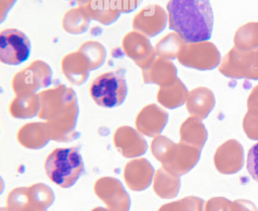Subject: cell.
<instances>
[{"label":"cell","instance_id":"21","mask_svg":"<svg viewBox=\"0 0 258 211\" xmlns=\"http://www.w3.org/2000/svg\"><path fill=\"white\" fill-rule=\"evenodd\" d=\"M247 112L243 120L244 132L250 138L258 139V85L253 87L247 99Z\"/></svg>","mask_w":258,"mask_h":211},{"label":"cell","instance_id":"5","mask_svg":"<svg viewBox=\"0 0 258 211\" xmlns=\"http://www.w3.org/2000/svg\"><path fill=\"white\" fill-rule=\"evenodd\" d=\"M55 201L50 187L37 183L15 188L9 194L7 211H48Z\"/></svg>","mask_w":258,"mask_h":211},{"label":"cell","instance_id":"19","mask_svg":"<svg viewBox=\"0 0 258 211\" xmlns=\"http://www.w3.org/2000/svg\"><path fill=\"white\" fill-rule=\"evenodd\" d=\"M40 108L39 94L16 96L10 106V113L16 119H31L38 116Z\"/></svg>","mask_w":258,"mask_h":211},{"label":"cell","instance_id":"14","mask_svg":"<svg viewBox=\"0 0 258 211\" xmlns=\"http://www.w3.org/2000/svg\"><path fill=\"white\" fill-rule=\"evenodd\" d=\"M215 96L212 90L207 87L193 89L188 93L186 107L191 117L203 120L215 107Z\"/></svg>","mask_w":258,"mask_h":211},{"label":"cell","instance_id":"6","mask_svg":"<svg viewBox=\"0 0 258 211\" xmlns=\"http://www.w3.org/2000/svg\"><path fill=\"white\" fill-rule=\"evenodd\" d=\"M52 72L50 67L43 61H35L16 74L13 78V90L16 96L36 94L40 89L49 87L52 84Z\"/></svg>","mask_w":258,"mask_h":211},{"label":"cell","instance_id":"22","mask_svg":"<svg viewBox=\"0 0 258 211\" xmlns=\"http://www.w3.org/2000/svg\"><path fill=\"white\" fill-rule=\"evenodd\" d=\"M201 121L194 117L188 118L181 126V138L184 140L197 139L204 143L207 138V131Z\"/></svg>","mask_w":258,"mask_h":211},{"label":"cell","instance_id":"20","mask_svg":"<svg viewBox=\"0 0 258 211\" xmlns=\"http://www.w3.org/2000/svg\"><path fill=\"white\" fill-rule=\"evenodd\" d=\"M150 69H146L143 72L144 81L146 84H157L163 87L172 84L177 79L176 68L170 63L158 62Z\"/></svg>","mask_w":258,"mask_h":211},{"label":"cell","instance_id":"3","mask_svg":"<svg viewBox=\"0 0 258 211\" xmlns=\"http://www.w3.org/2000/svg\"><path fill=\"white\" fill-rule=\"evenodd\" d=\"M45 170L52 182L61 188H69L82 176L84 164L78 149L58 148L46 158Z\"/></svg>","mask_w":258,"mask_h":211},{"label":"cell","instance_id":"9","mask_svg":"<svg viewBox=\"0 0 258 211\" xmlns=\"http://www.w3.org/2000/svg\"><path fill=\"white\" fill-rule=\"evenodd\" d=\"M220 72L231 78L258 79V53L246 56L231 53L229 60L220 68Z\"/></svg>","mask_w":258,"mask_h":211},{"label":"cell","instance_id":"24","mask_svg":"<svg viewBox=\"0 0 258 211\" xmlns=\"http://www.w3.org/2000/svg\"><path fill=\"white\" fill-rule=\"evenodd\" d=\"M92 211H110L109 209H106V208L101 207H96L95 209H93Z\"/></svg>","mask_w":258,"mask_h":211},{"label":"cell","instance_id":"12","mask_svg":"<svg viewBox=\"0 0 258 211\" xmlns=\"http://www.w3.org/2000/svg\"><path fill=\"white\" fill-rule=\"evenodd\" d=\"M154 168L146 158L132 160L124 169V179L133 191H142L150 186Z\"/></svg>","mask_w":258,"mask_h":211},{"label":"cell","instance_id":"15","mask_svg":"<svg viewBox=\"0 0 258 211\" xmlns=\"http://www.w3.org/2000/svg\"><path fill=\"white\" fill-rule=\"evenodd\" d=\"M123 46L129 57L134 59L139 66L147 69L151 57H153V51L146 38L137 33H131L125 38Z\"/></svg>","mask_w":258,"mask_h":211},{"label":"cell","instance_id":"11","mask_svg":"<svg viewBox=\"0 0 258 211\" xmlns=\"http://www.w3.org/2000/svg\"><path fill=\"white\" fill-rule=\"evenodd\" d=\"M169 115L156 104L144 107L136 121L137 129L148 137H156L162 132L168 122Z\"/></svg>","mask_w":258,"mask_h":211},{"label":"cell","instance_id":"16","mask_svg":"<svg viewBox=\"0 0 258 211\" xmlns=\"http://www.w3.org/2000/svg\"><path fill=\"white\" fill-rule=\"evenodd\" d=\"M19 143L30 149H40L50 141L46 123L34 122L25 125L18 134Z\"/></svg>","mask_w":258,"mask_h":211},{"label":"cell","instance_id":"10","mask_svg":"<svg viewBox=\"0 0 258 211\" xmlns=\"http://www.w3.org/2000/svg\"><path fill=\"white\" fill-rule=\"evenodd\" d=\"M114 144L125 158H136L146 153L147 143L137 130L129 126L119 128L114 134Z\"/></svg>","mask_w":258,"mask_h":211},{"label":"cell","instance_id":"1","mask_svg":"<svg viewBox=\"0 0 258 211\" xmlns=\"http://www.w3.org/2000/svg\"><path fill=\"white\" fill-rule=\"evenodd\" d=\"M38 94L40 100L38 116L46 121L50 140L66 143L79 138L80 134L75 130L79 106L75 90L61 84Z\"/></svg>","mask_w":258,"mask_h":211},{"label":"cell","instance_id":"4","mask_svg":"<svg viewBox=\"0 0 258 211\" xmlns=\"http://www.w3.org/2000/svg\"><path fill=\"white\" fill-rule=\"evenodd\" d=\"M125 70L117 69L102 74L90 86V95L99 107L113 108L124 102L128 88Z\"/></svg>","mask_w":258,"mask_h":211},{"label":"cell","instance_id":"17","mask_svg":"<svg viewBox=\"0 0 258 211\" xmlns=\"http://www.w3.org/2000/svg\"><path fill=\"white\" fill-rule=\"evenodd\" d=\"M63 72L66 78L75 85H81L87 81L90 69V63L85 57L75 53L63 60Z\"/></svg>","mask_w":258,"mask_h":211},{"label":"cell","instance_id":"13","mask_svg":"<svg viewBox=\"0 0 258 211\" xmlns=\"http://www.w3.org/2000/svg\"><path fill=\"white\" fill-rule=\"evenodd\" d=\"M190 47L185 55L181 57L182 64L199 69H212L218 61V53L208 44L199 42Z\"/></svg>","mask_w":258,"mask_h":211},{"label":"cell","instance_id":"7","mask_svg":"<svg viewBox=\"0 0 258 211\" xmlns=\"http://www.w3.org/2000/svg\"><path fill=\"white\" fill-rule=\"evenodd\" d=\"M31 45L25 33L16 29H7L0 35V60L17 66L26 61L31 54Z\"/></svg>","mask_w":258,"mask_h":211},{"label":"cell","instance_id":"23","mask_svg":"<svg viewBox=\"0 0 258 211\" xmlns=\"http://www.w3.org/2000/svg\"><path fill=\"white\" fill-rule=\"evenodd\" d=\"M247 170L250 176L258 182V143L250 148L247 154Z\"/></svg>","mask_w":258,"mask_h":211},{"label":"cell","instance_id":"18","mask_svg":"<svg viewBox=\"0 0 258 211\" xmlns=\"http://www.w3.org/2000/svg\"><path fill=\"white\" fill-rule=\"evenodd\" d=\"M188 95L186 87L177 78L172 84L160 87L158 101L166 108L173 110L183 105Z\"/></svg>","mask_w":258,"mask_h":211},{"label":"cell","instance_id":"8","mask_svg":"<svg viewBox=\"0 0 258 211\" xmlns=\"http://www.w3.org/2000/svg\"><path fill=\"white\" fill-rule=\"evenodd\" d=\"M94 190L96 195L105 202L110 211H130L131 197L119 179L101 178L95 184Z\"/></svg>","mask_w":258,"mask_h":211},{"label":"cell","instance_id":"2","mask_svg":"<svg viewBox=\"0 0 258 211\" xmlns=\"http://www.w3.org/2000/svg\"><path fill=\"white\" fill-rule=\"evenodd\" d=\"M169 27L185 42L209 40L214 27L210 0H170L167 4Z\"/></svg>","mask_w":258,"mask_h":211}]
</instances>
